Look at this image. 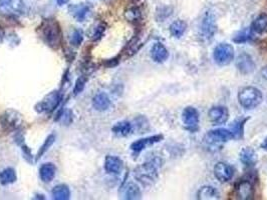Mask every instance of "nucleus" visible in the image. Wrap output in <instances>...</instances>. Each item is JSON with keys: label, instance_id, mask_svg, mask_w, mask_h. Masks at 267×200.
I'll return each mask as SVG.
<instances>
[{"label": "nucleus", "instance_id": "28", "mask_svg": "<svg viewBox=\"0 0 267 200\" xmlns=\"http://www.w3.org/2000/svg\"><path fill=\"white\" fill-rule=\"evenodd\" d=\"M186 30L187 23L184 20H176L170 26V32L176 38H180L181 36H183L186 32Z\"/></svg>", "mask_w": 267, "mask_h": 200}, {"label": "nucleus", "instance_id": "9", "mask_svg": "<svg viewBox=\"0 0 267 200\" xmlns=\"http://www.w3.org/2000/svg\"><path fill=\"white\" fill-rule=\"evenodd\" d=\"M233 138V135L230 130L219 128L215 130H211L206 135V140L210 144H221L225 143Z\"/></svg>", "mask_w": 267, "mask_h": 200}, {"label": "nucleus", "instance_id": "4", "mask_svg": "<svg viewBox=\"0 0 267 200\" xmlns=\"http://www.w3.org/2000/svg\"><path fill=\"white\" fill-rule=\"evenodd\" d=\"M0 13L4 16H20L25 13L23 0H0Z\"/></svg>", "mask_w": 267, "mask_h": 200}, {"label": "nucleus", "instance_id": "1", "mask_svg": "<svg viewBox=\"0 0 267 200\" xmlns=\"http://www.w3.org/2000/svg\"><path fill=\"white\" fill-rule=\"evenodd\" d=\"M159 168L160 162L157 160L148 161L139 165L134 171V175L144 185H151L158 179Z\"/></svg>", "mask_w": 267, "mask_h": 200}, {"label": "nucleus", "instance_id": "27", "mask_svg": "<svg viewBox=\"0 0 267 200\" xmlns=\"http://www.w3.org/2000/svg\"><path fill=\"white\" fill-rule=\"evenodd\" d=\"M112 130L117 136H127L132 132L133 126L129 121H121L116 123Z\"/></svg>", "mask_w": 267, "mask_h": 200}, {"label": "nucleus", "instance_id": "31", "mask_svg": "<svg viewBox=\"0 0 267 200\" xmlns=\"http://www.w3.org/2000/svg\"><path fill=\"white\" fill-rule=\"evenodd\" d=\"M83 40V34L82 30H75L70 36V43L73 46H80Z\"/></svg>", "mask_w": 267, "mask_h": 200}, {"label": "nucleus", "instance_id": "34", "mask_svg": "<svg viewBox=\"0 0 267 200\" xmlns=\"http://www.w3.org/2000/svg\"><path fill=\"white\" fill-rule=\"evenodd\" d=\"M84 83H85L84 79H83V78L78 79L77 84H76V88H75V94H78V93H80V92L83 91V89L84 87Z\"/></svg>", "mask_w": 267, "mask_h": 200}, {"label": "nucleus", "instance_id": "13", "mask_svg": "<svg viewBox=\"0 0 267 200\" xmlns=\"http://www.w3.org/2000/svg\"><path fill=\"white\" fill-rule=\"evenodd\" d=\"M234 170L232 166L225 162H218L214 167V175L221 182H227L232 179Z\"/></svg>", "mask_w": 267, "mask_h": 200}, {"label": "nucleus", "instance_id": "32", "mask_svg": "<svg viewBox=\"0 0 267 200\" xmlns=\"http://www.w3.org/2000/svg\"><path fill=\"white\" fill-rule=\"evenodd\" d=\"M54 139H55V138H54V135H50L48 138H47V140H46V142H44L43 143V145L41 146V148H40V151L38 152V154H37V158H40L41 157V155L43 154V153L44 152H46L52 144H53V142H54Z\"/></svg>", "mask_w": 267, "mask_h": 200}, {"label": "nucleus", "instance_id": "22", "mask_svg": "<svg viewBox=\"0 0 267 200\" xmlns=\"http://www.w3.org/2000/svg\"><path fill=\"white\" fill-rule=\"evenodd\" d=\"M197 198L199 200H211V199H219L220 194L218 190L213 186H203L199 189L197 193Z\"/></svg>", "mask_w": 267, "mask_h": 200}, {"label": "nucleus", "instance_id": "5", "mask_svg": "<svg viewBox=\"0 0 267 200\" xmlns=\"http://www.w3.org/2000/svg\"><path fill=\"white\" fill-rule=\"evenodd\" d=\"M213 57L218 65L230 64L234 59V48L228 43H221L215 47Z\"/></svg>", "mask_w": 267, "mask_h": 200}, {"label": "nucleus", "instance_id": "35", "mask_svg": "<svg viewBox=\"0 0 267 200\" xmlns=\"http://www.w3.org/2000/svg\"><path fill=\"white\" fill-rule=\"evenodd\" d=\"M103 31H105V27H103L102 25L98 26V27H97V29H96L95 33H94V39H98V38H100V37L102 35Z\"/></svg>", "mask_w": 267, "mask_h": 200}, {"label": "nucleus", "instance_id": "6", "mask_svg": "<svg viewBox=\"0 0 267 200\" xmlns=\"http://www.w3.org/2000/svg\"><path fill=\"white\" fill-rule=\"evenodd\" d=\"M217 30L214 15L210 12H207L202 19L200 27V35L204 40H210L214 37Z\"/></svg>", "mask_w": 267, "mask_h": 200}, {"label": "nucleus", "instance_id": "10", "mask_svg": "<svg viewBox=\"0 0 267 200\" xmlns=\"http://www.w3.org/2000/svg\"><path fill=\"white\" fill-rule=\"evenodd\" d=\"M21 122V115L14 110L6 111L1 117V124L7 130L17 129L20 126Z\"/></svg>", "mask_w": 267, "mask_h": 200}, {"label": "nucleus", "instance_id": "17", "mask_svg": "<svg viewBox=\"0 0 267 200\" xmlns=\"http://www.w3.org/2000/svg\"><path fill=\"white\" fill-rule=\"evenodd\" d=\"M124 168V162L121 158L114 155H108L105 160V169L108 173L118 174Z\"/></svg>", "mask_w": 267, "mask_h": 200}, {"label": "nucleus", "instance_id": "21", "mask_svg": "<svg viewBox=\"0 0 267 200\" xmlns=\"http://www.w3.org/2000/svg\"><path fill=\"white\" fill-rule=\"evenodd\" d=\"M55 172H56V168H55L54 164H52V163L43 164V165H41V167L39 169L40 179L43 182L49 183L53 180V178L55 176Z\"/></svg>", "mask_w": 267, "mask_h": 200}, {"label": "nucleus", "instance_id": "8", "mask_svg": "<svg viewBox=\"0 0 267 200\" xmlns=\"http://www.w3.org/2000/svg\"><path fill=\"white\" fill-rule=\"evenodd\" d=\"M182 119L185 126L188 130L196 131L199 125V112L196 108L192 106H188L183 110Z\"/></svg>", "mask_w": 267, "mask_h": 200}, {"label": "nucleus", "instance_id": "11", "mask_svg": "<svg viewBox=\"0 0 267 200\" xmlns=\"http://www.w3.org/2000/svg\"><path fill=\"white\" fill-rule=\"evenodd\" d=\"M236 67L240 71V73L248 75L254 72L255 63L249 54L242 53L236 59Z\"/></svg>", "mask_w": 267, "mask_h": 200}, {"label": "nucleus", "instance_id": "26", "mask_svg": "<svg viewBox=\"0 0 267 200\" xmlns=\"http://www.w3.org/2000/svg\"><path fill=\"white\" fill-rule=\"evenodd\" d=\"M17 181V173L13 168H5L0 172V183L2 185H8Z\"/></svg>", "mask_w": 267, "mask_h": 200}, {"label": "nucleus", "instance_id": "38", "mask_svg": "<svg viewBox=\"0 0 267 200\" xmlns=\"http://www.w3.org/2000/svg\"><path fill=\"white\" fill-rule=\"evenodd\" d=\"M261 148L267 151V137L265 138V139H264V141L262 142V144H261Z\"/></svg>", "mask_w": 267, "mask_h": 200}, {"label": "nucleus", "instance_id": "18", "mask_svg": "<svg viewBox=\"0 0 267 200\" xmlns=\"http://www.w3.org/2000/svg\"><path fill=\"white\" fill-rule=\"evenodd\" d=\"M151 56L158 63H163L169 58V51L162 43H156L151 49Z\"/></svg>", "mask_w": 267, "mask_h": 200}, {"label": "nucleus", "instance_id": "29", "mask_svg": "<svg viewBox=\"0 0 267 200\" xmlns=\"http://www.w3.org/2000/svg\"><path fill=\"white\" fill-rule=\"evenodd\" d=\"M246 121L247 119H238L232 123L230 131L233 135V138L240 139V138L243 136V129H244V124Z\"/></svg>", "mask_w": 267, "mask_h": 200}, {"label": "nucleus", "instance_id": "16", "mask_svg": "<svg viewBox=\"0 0 267 200\" xmlns=\"http://www.w3.org/2000/svg\"><path fill=\"white\" fill-rule=\"evenodd\" d=\"M91 6L88 3H78L71 4L68 7V11L71 16L77 21H83L87 16V13L90 12Z\"/></svg>", "mask_w": 267, "mask_h": 200}, {"label": "nucleus", "instance_id": "30", "mask_svg": "<svg viewBox=\"0 0 267 200\" xmlns=\"http://www.w3.org/2000/svg\"><path fill=\"white\" fill-rule=\"evenodd\" d=\"M253 32L254 31L251 28H245L235 35V37L233 38V41L235 43H239V44L247 42V41L251 40L252 37H253Z\"/></svg>", "mask_w": 267, "mask_h": 200}, {"label": "nucleus", "instance_id": "3", "mask_svg": "<svg viewBox=\"0 0 267 200\" xmlns=\"http://www.w3.org/2000/svg\"><path fill=\"white\" fill-rule=\"evenodd\" d=\"M263 100L261 91L253 86H246L239 90L238 101L240 105L246 109H253Z\"/></svg>", "mask_w": 267, "mask_h": 200}, {"label": "nucleus", "instance_id": "2", "mask_svg": "<svg viewBox=\"0 0 267 200\" xmlns=\"http://www.w3.org/2000/svg\"><path fill=\"white\" fill-rule=\"evenodd\" d=\"M41 35L46 43L53 49H57L62 44L61 26L54 19H48L42 23Z\"/></svg>", "mask_w": 267, "mask_h": 200}, {"label": "nucleus", "instance_id": "15", "mask_svg": "<svg viewBox=\"0 0 267 200\" xmlns=\"http://www.w3.org/2000/svg\"><path fill=\"white\" fill-rule=\"evenodd\" d=\"M163 138H164V136H163V135H154V136H150V137H147V138H142V139H139V140L135 141L134 143H132L131 149L134 152L139 153L142 150H144L145 148H147L148 146H151L155 143L160 142L161 140H163Z\"/></svg>", "mask_w": 267, "mask_h": 200}, {"label": "nucleus", "instance_id": "33", "mask_svg": "<svg viewBox=\"0 0 267 200\" xmlns=\"http://www.w3.org/2000/svg\"><path fill=\"white\" fill-rule=\"evenodd\" d=\"M127 16L130 21L137 20L140 17V10L138 8H131L127 11Z\"/></svg>", "mask_w": 267, "mask_h": 200}, {"label": "nucleus", "instance_id": "37", "mask_svg": "<svg viewBox=\"0 0 267 200\" xmlns=\"http://www.w3.org/2000/svg\"><path fill=\"white\" fill-rule=\"evenodd\" d=\"M68 1H69V0H56V2H57L58 5H65V4H67Z\"/></svg>", "mask_w": 267, "mask_h": 200}, {"label": "nucleus", "instance_id": "7", "mask_svg": "<svg viewBox=\"0 0 267 200\" xmlns=\"http://www.w3.org/2000/svg\"><path fill=\"white\" fill-rule=\"evenodd\" d=\"M59 102L61 95L57 91H52L35 106V110L37 112H51L56 108Z\"/></svg>", "mask_w": 267, "mask_h": 200}, {"label": "nucleus", "instance_id": "23", "mask_svg": "<svg viewBox=\"0 0 267 200\" xmlns=\"http://www.w3.org/2000/svg\"><path fill=\"white\" fill-rule=\"evenodd\" d=\"M251 29L256 33H266L267 32V14H261L257 16L252 22Z\"/></svg>", "mask_w": 267, "mask_h": 200}, {"label": "nucleus", "instance_id": "39", "mask_svg": "<svg viewBox=\"0 0 267 200\" xmlns=\"http://www.w3.org/2000/svg\"><path fill=\"white\" fill-rule=\"evenodd\" d=\"M134 1H138V0H134Z\"/></svg>", "mask_w": 267, "mask_h": 200}, {"label": "nucleus", "instance_id": "20", "mask_svg": "<svg viewBox=\"0 0 267 200\" xmlns=\"http://www.w3.org/2000/svg\"><path fill=\"white\" fill-rule=\"evenodd\" d=\"M240 161L248 167H251L256 164L257 162V154L256 152L250 148V147H245L241 150L240 152Z\"/></svg>", "mask_w": 267, "mask_h": 200}, {"label": "nucleus", "instance_id": "24", "mask_svg": "<svg viewBox=\"0 0 267 200\" xmlns=\"http://www.w3.org/2000/svg\"><path fill=\"white\" fill-rule=\"evenodd\" d=\"M51 196L55 200H67L70 196L69 188L65 184H59L52 189Z\"/></svg>", "mask_w": 267, "mask_h": 200}, {"label": "nucleus", "instance_id": "36", "mask_svg": "<svg viewBox=\"0 0 267 200\" xmlns=\"http://www.w3.org/2000/svg\"><path fill=\"white\" fill-rule=\"evenodd\" d=\"M261 75L264 79L267 80V65L261 69Z\"/></svg>", "mask_w": 267, "mask_h": 200}, {"label": "nucleus", "instance_id": "19", "mask_svg": "<svg viewBox=\"0 0 267 200\" xmlns=\"http://www.w3.org/2000/svg\"><path fill=\"white\" fill-rule=\"evenodd\" d=\"M93 106L98 111L108 110L111 106L110 97L106 93H103V92H100L93 99Z\"/></svg>", "mask_w": 267, "mask_h": 200}, {"label": "nucleus", "instance_id": "12", "mask_svg": "<svg viewBox=\"0 0 267 200\" xmlns=\"http://www.w3.org/2000/svg\"><path fill=\"white\" fill-rule=\"evenodd\" d=\"M235 194L236 197L241 200H249L253 197L254 188L252 183L248 180H241L237 183L235 187Z\"/></svg>", "mask_w": 267, "mask_h": 200}, {"label": "nucleus", "instance_id": "25", "mask_svg": "<svg viewBox=\"0 0 267 200\" xmlns=\"http://www.w3.org/2000/svg\"><path fill=\"white\" fill-rule=\"evenodd\" d=\"M141 189L135 183H129L124 189V198L128 200H135L141 198Z\"/></svg>", "mask_w": 267, "mask_h": 200}, {"label": "nucleus", "instance_id": "14", "mask_svg": "<svg viewBox=\"0 0 267 200\" xmlns=\"http://www.w3.org/2000/svg\"><path fill=\"white\" fill-rule=\"evenodd\" d=\"M209 119L214 124H224L228 120L229 112L224 106H214L209 110Z\"/></svg>", "mask_w": 267, "mask_h": 200}]
</instances>
